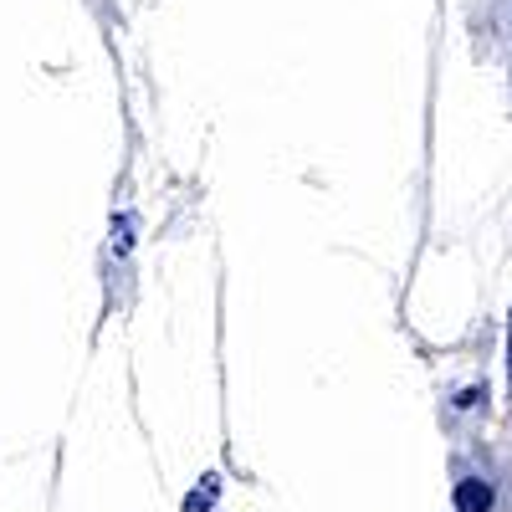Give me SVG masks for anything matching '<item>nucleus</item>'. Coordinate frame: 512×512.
Returning a JSON list of instances; mask_svg holds the SVG:
<instances>
[{
    "mask_svg": "<svg viewBox=\"0 0 512 512\" xmlns=\"http://www.w3.org/2000/svg\"><path fill=\"white\" fill-rule=\"evenodd\" d=\"M492 507V487L477 482V477H466L461 492H456V512H487Z\"/></svg>",
    "mask_w": 512,
    "mask_h": 512,
    "instance_id": "f257e3e1",
    "label": "nucleus"
}]
</instances>
